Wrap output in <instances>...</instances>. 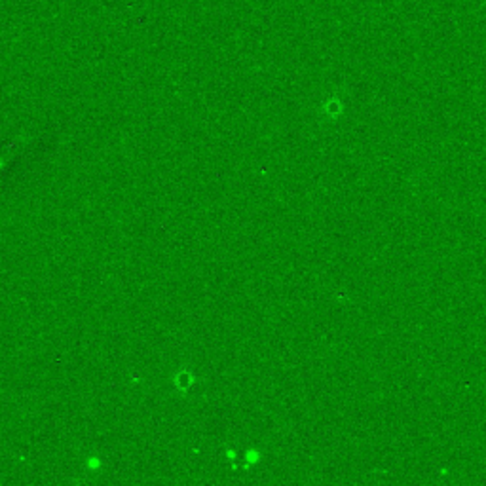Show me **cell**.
Returning <instances> with one entry per match:
<instances>
[{
  "instance_id": "cell-2",
  "label": "cell",
  "mask_w": 486,
  "mask_h": 486,
  "mask_svg": "<svg viewBox=\"0 0 486 486\" xmlns=\"http://www.w3.org/2000/svg\"><path fill=\"white\" fill-rule=\"evenodd\" d=\"M2 165H4V162H2V160H0V167H2Z\"/></svg>"
},
{
  "instance_id": "cell-1",
  "label": "cell",
  "mask_w": 486,
  "mask_h": 486,
  "mask_svg": "<svg viewBox=\"0 0 486 486\" xmlns=\"http://www.w3.org/2000/svg\"><path fill=\"white\" fill-rule=\"evenodd\" d=\"M90 465H91V467H97V465H99V462H97V460H91Z\"/></svg>"
}]
</instances>
